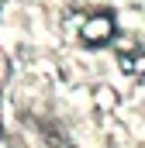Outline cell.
Here are the masks:
<instances>
[{"mask_svg":"<svg viewBox=\"0 0 145 148\" xmlns=\"http://www.w3.org/2000/svg\"><path fill=\"white\" fill-rule=\"evenodd\" d=\"M79 38H83V45H90V48L107 45L110 38H114V17L104 14V10L86 14V17H83V24H79Z\"/></svg>","mask_w":145,"mask_h":148,"instance_id":"1","label":"cell"},{"mask_svg":"<svg viewBox=\"0 0 145 148\" xmlns=\"http://www.w3.org/2000/svg\"><path fill=\"white\" fill-rule=\"evenodd\" d=\"M93 103H97L100 110H110V107L117 103V93H114L110 86H97V93H93Z\"/></svg>","mask_w":145,"mask_h":148,"instance_id":"2","label":"cell"},{"mask_svg":"<svg viewBox=\"0 0 145 148\" xmlns=\"http://www.w3.org/2000/svg\"><path fill=\"white\" fill-rule=\"evenodd\" d=\"M66 148H76V145H66Z\"/></svg>","mask_w":145,"mask_h":148,"instance_id":"3","label":"cell"}]
</instances>
